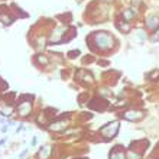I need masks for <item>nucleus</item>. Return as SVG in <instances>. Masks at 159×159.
I'll return each instance as SVG.
<instances>
[{"label": "nucleus", "instance_id": "f257e3e1", "mask_svg": "<svg viewBox=\"0 0 159 159\" xmlns=\"http://www.w3.org/2000/svg\"><path fill=\"white\" fill-rule=\"evenodd\" d=\"M96 44L101 49H107V48H110V46L113 45V39L107 34H98L96 36Z\"/></svg>", "mask_w": 159, "mask_h": 159}, {"label": "nucleus", "instance_id": "20e7f679", "mask_svg": "<svg viewBox=\"0 0 159 159\" xmlns=\"http://www.w3.org/2000/svg\"><path fill=\"white\" fill-rule=\"evenodd\" d=\"M110 159H125V153L119 152V150H114V152L110 153Z\"/></svg>", "mask_w": 159, "mask_h": 159}, {"label": "nucleus", "instance_id": "f03ea898", "mask_svg": "<svg viewBox=\"0 0 159 159\" xmlns=\"http://www.w3.org/2000/svg\"><path fill=\"white\" fill-rule=\"evenodd\" d=\"M117 130H119V123H117V122H113L112 125H107L106 127H103L101 133L104 135V136L112 137V136H114V135L117 133Z\"/></svg>", "mask_w": 159, "mask_h": 159}, {"label": "nucleus", "instance_id": "39448f33", "mask_svg": "<svg viewBox=\"0 0 159 159\" xmlns=\"http://www.w3.org/2000/svg\"><path fill=\"white\" fill-rule=\"evenodd\" d=\"M158 25H159V20L156 19V18H150V19H149V22H148L149 28H156Z\"/></svg>", "mask_w": 159, "mask_h": 159}, {"label": "nucleus", "instance_id": "7ed1b4c3", "mask_svg": "<svg viewBox=\"0 0 159 159\" xmlns=\"http://www.w3.org/2000/svg\"><path fill=\"white\" fill-rule=\"evenodd\" d=\"M125 117L127 120H137V119L142 117V113H140V112H127V113L125 114Z\"/></svg>", "mask_w": 159, "mask_h": 159}]
</instances>
